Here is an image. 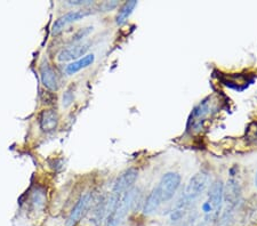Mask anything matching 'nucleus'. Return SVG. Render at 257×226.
Here are the masks:
<instances>
[{"label": "nucleus", "instance_id": "dca6fc26", "mask_svg": "<svg viewBox=\"0 0 257 226\" xmlns=\"http://www.w3.org/2000/svg\"><path fill=\"white\" fill-rule=\"evenodd\" d=\"M32 204H33V208H35V210H40V209L44 207L45 195H44L43 192H37V193H35V194H33Z\"/></svg>", "mask_w": 257, "mask_h": 226}, {"label": "nucleus", "instance_id": "0eeeda50", "mask_svg": "<svg viewBox=\"0 0 257 226\" xmlns=\"http://www.w3.org/2000/svg\"><path fill=\"white\" fill-rule=\"evenodd\" d=\"M94 13L93 10H80V11H72V12H69V13H66L65 15L61 16L60 19H57L55 22L53 24V34L56 35L61 32L63 29L69 26V24L77 22V21L82 20L86 16H89Z\"/></svg>", "mask_w": 257, "mask_h": 226}, {"label": "nucleus", "instance_id": "4468645a", "mask_svg": "<svg viewBox=\"0 0 257 226\" xmlns=\"http://www.w3.org/2000/svg\"><path fill=\"white\" fill-rule=\"evenodd\" d=\"M136 6H138V2H135V0H131V2H126L123 4L122 7L118 12L117 18H115V23L118 26H121V24L125 23L133 12H134Z\"/></svg>", "mask_w": 257, "mask_h": 226}, {"label": "nucleus", "instance_id": "f3484780", "mask_svg": "<svg viewBox=\"0 0 257 226\" xmlns=\"http://www.w3.org/2000/svg\"><path fill=\"white\" fill-rule=\"evenodd\" d=\"M92 31H93V27L82 29V30H80L79 32H78V34H77L76 36L72 37V43H73V44H77L78 41L81 40L82 38H85V37L88 36Z\"/></svg>", "mask_w": 257, "mask_h": 226}, {"label": "nucleus", "instance_id": "7ed1b4c3", "mask_svg": "<svg viewBox=\"0 0 257 226\" xmlns=\"http://www.w3.org/2000/svg\"><path fill=\"white\" fill-rule=\"evenodd\" d=\"M217 103L218 100L215 95L208 96L204 101L199 103L196 108L192 110L191 114H190L188 129L190 131H193V133L200 131L204 123L206 122V119L209 118L214 112H216Z\"/></svg>", "mask_w": 257, "mask_h": 226}, {"label": "nucleus", "instance_id": "6ab92c4d", "mask_svg": "<svg viewBox=\"0 0 257 226\" xmlns=\"http://www.w3.org/2000/svg\"><path fill=\"white\" fill-rule=\"evenodd\" d=\"M69 5H72V6H84V5H90V4H93V2H90V0H71V2H68Z\"/></svg>", "mask_w": 257, "mask_h": 226}, {"label": "nucleus", "instance_id": "aec40b11", "mask_svg": "<svg viewBox=\"0 0 257 226\" xmlns=\"http://www.w3.org/2000/svg\"><path fill=\"white\" fill-rule=\"evenodd\" d=\"M198 226H210V225H208V224H206V223H204V221H202V223H200V224H199Z\"/></svg>", "mask_w": 257, "mask_h": 226}, {"label": "nucleus", "instance_id": "1a4fd4ad", "mask_svg": "<svg viewBox=\"0 0 257 226\" xmlns=\"http://www.w3.org/2000/svg\"><path fill=\"white\" fill-rule=\"evenodd\" d=\"M92 199L93 196L90 193H85L84 195L80 196V199L78 200V202L74 205L71 213H70L68 220H66V226H74L81 219V217L84 216L87 208L89 207L90 202H92Z\"/></svg>", "mask_w": 257, "mask_h": 226}, {"label": "nucleus", "instance_id": "6e6552de", "mask_svg": "<svg viewBox=\"0 0 257 226\" xmlns=\"http://www.w3.org/2000/svg\"><path fill=\"white\" fill-rule=\"evenodd\" d=\"M90 47V43H77L73 44L68 48H64L63 51L57 56V60L60 62H70L74 60H79L80 57H84L86 53L88 52Z\"/></svg>", "mask_w": 257, "mask_h": 226}, {"label": "nucleus", "instance_id": "20e7f679", "mask_svg": "<svg viewBox=\"0 0 257 226\" xmlns=\"http://www.w3.org/2000/svg\"><path fill=\"white\" fill-rule=\"evenodd\" d=\"M138 177L139 171L138 169H135V168H130V169L125 170L118 176V178L115 179L114 182L112 191H111L110 199L107 201L110 207H117V204L120 202L122 195L134 186Z\"/></svg>", "mask_w": 257, "mask_h": 226}, {"label": "nucleus", "instance_id": "f03ea898", "mask_svg": "<svg viewBox=\"0 0 257 226\" xmlns=\"http://www.w3.org/2000/svg\"><path fill=\"white\" fill-rule=\"evenodd\" d=\"M223 200H224V185L221 179L214 180L209 185L207 199L201 207L204 211V223L210 226L216 223L222 210Z\"/></svg>", "mask_w": 257, "mask_h": 226}, {"label": "nucleus", "instance_id": "9b49d317", "mask_svg": "<svg viewBox=\"0 0 257 226\" xmlns=\"http://www.w3.org/2000/svg\"><path fill=\"white\" fill-rule=\"evenodd\" d=\"M241 196V191H240L239 183L235 179L227 180L224 186V200L226 201L227 205L235 208Z\"/></svg>", "mask_w": 257, "mask_h": 226}, {"label": "nucleus", "instance_id": "423d86ee", "mask_svg": "<svg viewBox=\"0 0 257 226\" xmlns=\"http://www.w3.org/2000/svg\"><path fill=\"white\" fill-rule=\"evenodd\" d=\"M138 194H139L138 188L133 187L122 195L121 200H120V202L117 204V207H115L112 215L109 217V219H107V226H120L122 224V221L125 220L128 212H130V210L132 209L133 204L135 203Z\"/></svg>", "mask_w": 257, "mask_h": 226}, {"label": "nucleus", "instance_id": "f257e3e1", "mask_svg": "<svg viewBox=\"0 0 257 226\" xmlns=\"http://www.w3.org/2000/svg\"><path fill=\"white\" fill-rule=\"evenodd\" d=\"M181 175L178 172L169 171L161 177L157 186L153 188L148 199L145 200L143 212L145 215H151L158 210L164 202L172 200L181 186Z\"/></svg>", "mask_w": 257, "mask_h": 226}, {"label": "nucleus", "instance_id": "a211bd4d", "mask_svg": "<svg viewBox=\"0 0 257 226\" xmlns=\"http://www.w3.org/2000/svg\"><path fill=\"white\" fill-rule=\"evenodd\" d=\"M118 6V3L117 2H105L101 4V6H99V8L101 10H103V12H109V11H112L114 10L115 7Z\"/></svg>", "mask_w": 257, "mask_h": 226}, {"label": "nucleus", "instance_id": "412c9836", "mask_svg": "<svg viewBox=\"0 0 257 226\" xmlns=\"http://www.w3.org/2000/svg\"><path fill=\"white\" fill-rule=\"evenodd\" d=\"M255 185H256V187H257V171H256V175H255Z\"/></svg>", "mask_w": 257, "mask_h": 226}, {"label": "nucleus", "instance_id": "39448f33", "mask_svg": "<svg viewBox=\"0 0 257 226\" xmlns=\"http://www.w3.org/2000/svg\"><path fill=\"white\" fill-rule=\"evenodd\" d=\"M209 185V175L206 174L204 171H199L190 178L183 194L181 195L180 199L189 207L190 204L198 200L207 190H208Z\"/></svg>", "mask_w": 257, "mask_h": 226}, {"label": "nucleus", "instance_id": "f8f14e48", "mask_svg": "<svg viewBox=\"0 0 257 226\" xmlns=\"http://www.w3.org/2000/svg\"><path fill=\"white\" fill-rule=\"evenodd\" d=\"M57 123H59V116H57L55 110H45L40 116V127L41 129L46 133L56 129Z\"/></svg>", "mask_w": 257, "mask_h": 226}, {"label": "nucleus", "instance_id": "9d476101", "mask_svg": "<svg viewBox=\"0 0 257 226\" xmlns=\"http://www.w3.org/2000/svg\"><path fill=\"white\" fill-rule=\"evenodd\" d=\"M40 78L43 85L49 90H57L59 88V80H57L56 72L47 62H44L40 67Z\"/></svg>", "mask_w": 257, "mask_h": 226}, {"label": "nucleus", "instance_id": "ddd939ff", "mask_svg": "<svg viewBox=\"0 0 257 226\" xmlns=\"http://www.w3.org/2000/svg\"><path fill=\"white\" fill-rule=\"evenodd\" d=\"M95 61V55L94 54H88V55H85L84 57H81L78 61H74L72 63H70L68 67L65 69V72L66 75L69 76H72L74 73L81 71L82 69H86L88 68L89 65H92Z\"/></svg>", "mask_w": 257, "mask_h": 226}, {"label": "nucleus", "instance_id": "2eb2a0df", "mask_svg": "<svg viewBox=\"0 0 257 226\" xmlns=\"http://www.w3.org/2000/svg\"><path fill=\"white\" fill-rule=\"evenodd\" d=\"M246 139L248 143H257V122H252L246 130Z\"/></svg>", "mask_w": 257, "mask_h": 226}]
</instances>
